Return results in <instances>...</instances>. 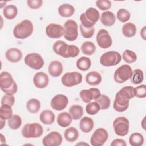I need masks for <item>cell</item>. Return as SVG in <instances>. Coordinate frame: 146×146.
Segmentation results:
<instances>
[{"mask_svg": "<svg viewBox=\"0 0 146 146\" xmlns=\"http://www.w3.org/2000/svg\"><path fill=\"white\" fill-rule=\"evenodd\" d=\"M53 51L56 54L65 58H75L80 52L78 47L75 45H68L62 40H57L52 46Z\"/></svg>", "mask_w": 146, "mask_h": 146, "instance_id": "6da1fadb", "label": "cell"}, {"mask_svg": "<svg viewBox=\"0 0 146 146\" xmlns=\"http://www.w3.org/2000/svg\"><path fill=\"white\" fill-rule=\"evenodd\" d=\"M33 31V23L30 20L25 19L15 26L13 30V35L17 39H23L30 36Z\"/></svg>", "mask_w": 146, "mask_h": 146, "instance_id": "7a4b0ae2", "label": "cell"}, {"mask_svg": "<svg viewBox=\"0 0 146 146\" xmlns=\"http://www.w3.org/2000/svg\"><path fill=\"white\" fill-rule=\"evenodd\" d=\"M43 133L42 126L36 123L27 124L22 129V135L25 138H37Z\"/></svg>", "mask_w": 146, "mask_h": 146, "instance_id": "3957f363", "label": "cell"}, {"mask_svg": "<svg viewBox=\"0 0 146 146\" xmlns=\"http://www.w3.org/2000/svg\"><path fill=\"white\" fill-rule=\"evenodd\" d=\"M121 60V56L117 51H111L104 53L100 58V64L106 67L116 66Z\"/></svg>", "mask_w": 146, "mask_h": 146, "instance_id": "277c9868", "label": "cell"}, {"mask_svg": "<svg viewBox=\"0 0 146 146\" xmlns=\"http://www.w3.org/2000/svg\"><path fill=\"white\" fill-rule=\"evenodd\" d=\"M132 70L128 64H123L117 68L114 73V80L117 83H123L131 79L132 75Z\"/></svg>", "mask_w": 146, "mask_h": 146, "instance_id": "5b68a950", "label": "cell"}, {"mask_svg": "<svg viewBox=\"0 0 146 146\" xmlns=\"http://www.w3.org/2000/svg\"><path fill=\"white\" fill-rule=\"evenodd\" d=\"M63 35L68 41H74L78 38V24L72 19L67 20L64 24Z\"/></svg>", "mask_w": 146, "mask_h": 146, "instance_id": "8992f818", "label": "cell"}, {"mask_svg": "<svg viewBox=\"0 0 146 146\" xmlns=\"http://www.w3.org/2000/svg\"><path fill=\"white\" fill-rule=\"evenodd\" d=\"M129 126V120L123 116L116 118L113 123L114 131L117 135L120 136H124L128 134Z\"/></svg>", "mask_w": 146, "mask_h": 146, "instance_id": "52a82bcc", "label": "cell"}, {"mask_svg": "<svg viewBox=\"0 0 146 146\" xmlns=\"http://www.w3.org/2000/svg\"><path fill=\"white\" fill-rule=\"evenodd\" d=\"M82 75L78 72H70L64 74L61 79L62 84L66 87H72L78 85L82 82Z\"/></svg>", "mask_w": 146, "mask_h": 146, "instance_id": "ba28073f", "label": "cell"}, {"mask_svg": "<svg viewBox=\"0 0 146 146\" xmlns=\"http://www.w3.org/2000/svg\"><path fill=\"white\" fill-rule=\"evenodd\" d=\"M25 64L34 70H39L44 65V60L41 55L37 53H30L25 58Z\"/></svg>", "mask_w": 146, "mask_h": 146, "instance_id": "9c48e42d", "label": "cell"}, {"mask_svg": "<svg viewBox=\"0 0 146 146\" xmlns=\"http://www.w3.org/2000/svg\"><path fill=\"white\" fill-rule=\"evenodd\" d=\"M108 137V134L104 128H99L96 129L90 139V143L92 146H102L103 145Z\"/></svg>", "mask_w": 146, "mask_h": 146, "instance_id": "30bf717a", "label": "cell"}, {"mask_svg": "<svg viewBox=\"0 0 146 146\" xmlns=\"http://www.w3.org/2000/svg\"><path fill=\"white\" fill-rule=\"evenodd\" d=\"M96 42L98 46L102 48H108L112 44V38L107 30L104 29L99 30L96 35Z\"/></svg>", "mask_w": 146, "mask_h": 146, "instance_id": "8fae6325", "label": "cell"}, {"mask_svg": "<svg viewBox=\"0 0 146 146\" xmlns=\"http://www.w3.org/2000/svg\"><path fill=\"white\" fill-rule=\"evenodd\" d=\"M62 136L58 132L52 131L47 134L42 140L44 146H58L62 143Z\"/></svg>", "mask_w": 146, "mask_h": 146, "instance_id": "7c38bea8", "label": "cell"}, {"mask_svg": "<svg viewBox=\"0 0 146 146\" xmlns=\"http://www.w3.org/2000/svg\"><path fill=\"white\" fill-rule=\"evenodd\" d=\"M64 28L59 24L50 23L46 27V33L47 35L52 39L59 38L63 35Z\"/></svg>", "mask_w": 146, "mask_h": 146, "instance_id": "4fadbf2b", "label": "cell"}, {"mask_svg": "<svg viewBox=\"0 0 146 146\" xmlns=\"http://www.w3.org/2000/svg\"><path fill=\"white\" fill-rule=\"evenodd\" d=\"M68 103L67 97L63 94H58L54 96L51 100V107L56 111L64 110Z\"/></svg>", "mask_w": 146, "mask_h": 146, "instance_id": "5bb4252c", "label": "cell"}, {"mask_svg": "<svg viewBox=\"0 0 146 146\" xmlns=\"http://www.w3.org/2000/svg\"><path fill=\"white\" fill-rule=\"evenodd\" d=\"M101 95L98 88H91L88 90H83L79 93V96L83 102L88 103L91 100H95Z\"/></svg>", "mask_w": 146, "mask_h": 146, "instance_id": "9a60e30c", "label": "cell"}, {"mask_svg": "<svg viewBox=\"0 0 146 146\" xmlns=\"http://www.w3.org/2000/svg\"><path fill=\"white\" fill-rule=\"evenodd\" d=\"M11 75L7 72L3 71L0 75V87L2 91L9 89L15 83Z\"/></svg>", "mask_w": 146, "mask_h": 146, "instance_id": "2e32d148", "label": "cell"}, {"mask_svg": "<svg viewBox=\"0 0 146 146\" xmlns=\"http://www.w3.org/2000/svg\"><path fill=\"white\" fill-rule=\"evenodd\" d=\"M33 82L37 88H44L48 84L49 78L46 73L43 72H38L34 75Z\"/></svg>", "mask_w": 146, "mask_h": 146, "instance_id": "e0dca14e", "label": "cell"}, {"mask_svg": "<svg viewBox=\"0 0 146 146\" xmlns=\"http://www.w3.org/2000/svg\"><path fill=\"white\" fill-rule=\"evenodd\" d=\"M5 56L9 61L13 63H17L21 59L22 54L21 50L18 48H11L6 51Z\"/></svg>", "mask_w": 146, "mask_h": 146, "instance_id": "ac0fdd59", "label": "cell"}, {"mask_svg": "<svg viewBox=\"0 0 146 146\" xmlns=\"http://www.w3.org/2000/svg\"><path fill=\"white\" fill-rule=\"evenodd\" d=\"M48 71L51 76L53 77H58L62 73L63 65L59 61H52L48 66Z\"/></svg>", "mask_w": 146, "mask_h": 146, "instance_id": "d6986e66", "label": "cell"}, {"mask_svg": "<svg viewBox=\"0 0 146 146\" xmlns=\"http://www.w3.org/2000/svg\"><path fill=\"white\" fill-rule=\"evenodd\" d=\"M115 96L123 99L130 100L135 96V89L131 86L124 87L116 93Z\"/></svg>", "mask_w": 146, "mask_h": 146, "instance_id": "ffe728a7", "label": "cell"}, {"mask_svg": "<svg viewBox=\"0 0 146 146\" xmlns=\"http://www.w3.org/2000/svg\"><path fill=\"white\" fill-rule=\"evenodd\" d=\"M100 19L101 23L106 26H111L116 22L115 14L110 11L103 12L101 14Z\"/></svg>", "mask_w": 146, "mask_h": 146, "instance_id": "44dd1931", "label": "cell"}, {"mask_svg": "<svg viewBox=\"0 0 146 146\" xmlns=\"http://www.w3.org/2000/svg\"><path fill=\"white\" fill-rule=\"evenodd\" d=\"M86 82L90 85L96 86L101 83L102 76L98 72L92 71L86 75Z\"/></svg>", "mask_w": 146, "mask_h": 146, "instance_id": "7402d4cb", "label": "cell"}, {"mask_svg": "<svg viewBox=\"0 0 146 146\" xmlns=\"http://www.w3.org/2000/svg\"><path fill=\"white\" fill-rule=\"evenodd\" d=\"M129 100L123 99L119 97L115 96V99L113 103L114 110L119 112H122L126 111L129 107Z\"/></svg>", "mask_w": 146, "mask_h": 146, "instance_id": "603a6c76", "label": "cell"}, {"mask_svg": "<svg viewBox=\"0 0 146 146\" xmlns=\"http://www.w3.org/2000/svg\"><path fill=\"white\" fill-rule=\"evenodd\" d=\"M94 121L89 117L85 116L83 117L79 123V128L84 133L90 132L94 128Z\"/></svg>", "mask_w": 146, "mask_h": 146, "instance_id": "cb8c5ba5", "label": "cell"}, {"mask_svg": "<svg viewBox=\"0 0 146 146\" xmlns=\"http://www.w3.org/2000/svg\"><path fill=\"white\" fill-rule=\"evenodd\" d=\"M55 114L50 110L43 111L39 116L40 121L46 125L52 124L55 120Z\"/></svg>", "mask_w": 146, "mask_h": 146, "instance_id": "d4e9b609", "label": "cell"}, {"mask_svg": "<svg viewBox=\"0 0 146 146\" xmlns=\"http://www.w3.org/2000/svg\"><path fill=\"white\" fill-rule=\"evenodd\" d=\"M72 120V118L70 113L67 112H63L58 115L57 123L59 126L65 128L71 124Z\"/></svg>", "mask_w": 146, "mask_h": 146, "instance_id": "484cf974", "label": "cell"}, {"mask_svg": "<svg viewBox=\"0 0 146 146\" xmlns=\"http://www.w3.org/2000/svg\"><path fill=\"white\" fill-rule=\"evenodd\" d=\"M74 13L75 8L70 4H62L58 8V13L63 17H70L74 14Z\"/></svg>", "mask_w": 146, "mask_h": 146, "instance_id": "4316f807", "label": "cell"}, {"mask_svg": "<svg viewBox=\"0 0 146 146\" xmlns=\"http://www.w3.org/2000/svg\"><path fill=\"white\" fill-rule=\"evenodd\" d=\"M86 19L90 22L95 24L99 19V11L94 7H90L84 13Z\"/></svg>", "mask_w": 146, "mask_h": 146, "instance_id": "83f0119b", "label": "cell"}, {"mask_svg": "<svg viewBox=\"0 0 146 146\" xmlns=\"http://www.w3.org/2000/svg\"><path fill=\"white\" fill-rule=\"evenodd\" d=\"M122 33L127 38H131L135 35L136 33V27L132 22L125 23L122 27Z\"/></svg>", "mask_w": 146, "mask_h": 146, "instance_id": "f1b7e54d", "label": "cell"}, {"mask_svg": "<svg viewBox=\"0 0 146 146\" xmlns=\"http://www.w3.org/2000/svg\"><path fill=\"white\" fill-rule=\"evenodd\" d=\"M79 137L78 131L74 127H70L67 128L64 131V138L69 142L76 141Z\"/></svg>", "mask_w": 146, "mask_h": 146, "instance_id": "f546056e", "label": "cell"}, {"mask_svg": "<svg viewBox=\"0 0 146 146\" xmlns=\"http://www.w3.org/2000/svg\"><path fill=\"white\" fill-rule=\"evenodd\" d=\"M4 17L7 19H13L18 14L17 7L14 5H9L4 7L3 10Z\"/></svg>", "mask_w": 146, "mask_h": 146, "instance_id": "4dcf8cb0", "label": "cell"}, {"mask_svg": "<svg viewBox=\"0 0 146 146\" xmlns=\"http://www.w3.org/2000/svg\"><path fill=\"white\" fill-rule=\"evenodd\" d=\"M26 108L30 113H37L40 108V103L36 99H30L26 103Z\"/></svg>", "mask_w": 146, "mask_h": 146, "instance_id": "1f68e13d", "label": "cell"}, {"mask_svg": "<svg viewBox=\"0 0 146 146\" xmlns=\"http://www.w3.org/2000/svg\"><path fill=\"white\" fill-rule=\"evenodd\" d=\"M69 112L72 119H80L83 115V107L79 105H72L69 108Z\"/></svg>", "mask_w": 146, "mask_h": 146, "instance_id": "d6a6232c", "label": "cell"}, {"mask_svg": "<svg viewBox=\"0 0 146 146\" xmlns=\"http://www.w3.org/2000/svg\"><path fill=\"white\" fill-rule=\"evenodd\" d=\"M76 65L79 70L84 71L88 70L90 68L91 62L89 58L82 56L77 60Z\"/></svg>", "mask_w": 146, "mask_h": 146, "instance_id": "836d02e7", "label": "cell"}, {"mask_svg": "<svg viewBox=\"0 0 146 146\" xmlns=\"http://www.w3.org/2000/svg\"><path fill=\"white\" fill-rule=\"evenodd\" d=\"M143 136L137 132L132 133L129 138V143L132 146H141L144 143Z\"/></svg>", "mask_w": 146, "mask_h": 146, "instance_id": "e575fe53", "label": "cell"}, {"mask_svg": "<svg viewBox=\"0 0 146 146\" xmlns=\"http://www.w3.org/2000/svg\"><path fill=\"white\" fill-rule=\"evenodd\" d=\"M13 116L11 106L7 104H2L0 107V117L3 120H8Z\"/></svg>", "mask_w": 146, "mask_h": 146, "instance_id": "d590c367", "label": "cell"}, {"mask_svg": "<svg viewBox=\"0 0 146 146\" xmlns=\"http://www.w3.org/2000/svg\"><path fill=\"white\" fill-rule=\"evenodd\" d=\"M80 49L82 53L84 54L87 55H91L95 52L96 47L94 43L90 41H87L82 44Z\"/></svg>", "mask_w": 146, "mask_h": 146, "instance_id": "8d00e7d4", "label": "cell"}, {"mask_svg": "<svg viewBox=\"0 0 146 146\" xmlns=\"http://www.w3.org/2000/svg\"><path fill=\"white\" fill-rule=\"evenodd\" d=\"M99 106L100 110H107L108 109L111 104V100L110 98L106 95H100L98 98L95 100Z\"/></svg>", "mask_w": 146, "mask_h": 146, "instance_id": "74e56055", "label": "cell"}, {"mask_svg": "<svg viewBox=\"0 0 146 146\" xmlns=\"http://www.w3.org/2000/svg\"><path fill=\"white\" fill-rule=\"evenodd\" d=\"M8 125L11 129L15 130L18 129L22 124L21 117L18 115H13L8 119Z\"/></svg>", "mask_w": 146, "mask_h": 146, "instance_id": "f35d334b", "label": "cell"}, {"mask_svg": "<svg viewBox=\"0 0 146 146\" xmlns=\"http://www.w3.org/2000/svg\"><path fill=\"white\" fill-rule=\"evenodd\" d=\"M144 80V74L140 69H136L133 71L131 78V82L134 84H139Z\"/></svg>", "mask_w": 146, "mask_h": 146, "instance_id": "ab89813d", "label": "cell"}, {"mask_svg": "<svg viewBox=\"0 0 146 146\" xmlns=\"http://www.w3.org/2000/svg\"><path fill=\"white\" fill-rule=\"evenodd\" d=\"M123 58L126 63H132L136 62L137 56L135 52L129 50H125L123 53Z\"/></svg>", "mask_w": 146, "mask_h": 146, "instance_id": "60d3db41", "label": "cell"}, {"mask_svg": "<svg viewBox=\"0 0 146 146\" xmlns=\"http://www.w3.org/2000/svg\"><path fill=\"white\" fill-rule=\"evenodd\" d=\"M100 110V107L96 102H90L86 106V112L90 115H96Z\"/></svg>", "mask_w": 146, "mask_h": 146, "instance_id": "b9f144b4", "label": "cell"}, {"mask_svg": "<svg viewBox=\"0 0 146 146\" xmlns=\"http://www.w3.org/2000/svg\"><path fill=\"white\" fill-rule=\"evenodd\" d=\"M116 17L118 20L121 22H127L131 17L130 13L125 9H119L116 14Z\"/></svg>", "mask_w": 146, "mask_h": 146, "instance_id": "7bdbcfd3", "label": "cell"}, {"mask_svg": "<svg viewBox=\"0 0 146 146\" xmlns=\"http://www.w3.org/2000/svg\"><path fill=\"white\" fill-rule=\"evenodd\" d=\"M79 27L81 34L84 38H90L94 35L95 31V29L94 27L90 29H87L84 27L82 25H80Z\"/></svg>", "mask_w": 146, "mask_h": 146, "instance_id": "ee69618b", "label": "cell"}, {"mask_svg": "<svg viewBox=\"0 0 146 146\" xmlns=\"http://www.w3.org/2000/svg\"><path fill=\"white\" fill-rule=\"evenodd\" d=\"M135 96L139 98H144L146 96V86L145 84L140 85L135 88Z\"/></svg>", "mask_w": 146, "mask_h": 146, "instance_id": "f6af8a7d", "label": "cell"}, {"mask_svg": "<svg viewBox=\"0 0 146 146\" xmlns=\"http://www.w3.org/2000/svg\"><path fill=\"white\" fill-rule=\"evenodd\" d=\"M111 2L108 0H98L96 1V6L102 10H106L111 8Z\"/></svg>", "mask_w": 146, "mask_h": 146, "instance_id": "bcb514c9", "label": "cell"}, {"mask_svg": "<svg viewBox=\"0 0 146 146\" xmlns=\"http://www.w3.org/2000/svg\"><path fill=\"white\" fill-rule=\"evenodd\" d=\"M15 102V98L13 95L6 94L1 99V104H7L13 106Z\"/></svg>", "mask_w": 146, "mask_h": 146, "instance_id": "7dc6e473", "label": "cell"}, {"mask_svg": "<svg viewBox=\"0 0 146 146\" xmlns=\"http://www.w3.org/2000/svg\"><path fill=\"white\" fill-rule=\"evenodd\" d=\"M42 0H27V4L29 7L32 9H37L42 6Z\"/></svg>", "mask_w": 146, "mask_h": 146, "instance_id": "c3c4849f", "label": "cell"}, {"mask_svg": "<svg viewBox=\"0 0 146 146\" xmlns=\"http://www.w3.org/2000/svg\"><path fill=\"white\" fill-rule=\"evenodd\" d=\"M80 20L81 22V25L85 28L87 29H90L92 27H94V26L95 25L94 23H91L90 22H88L85 18L84 17V13L81 14V15H80Z\"/></svg>", "mask_w": 146, "mask_h": 146, "instance_id": "681fc988", "label": "cell"}, {"mask_svg": "<svg viewBox=\"0 0 146 146\" xmlns=\"http://www.w3.org/2000/svg\"><path fill=\"white\" fill-rule=\"evenodd\" d=\"M17 84H16V83H15L13 86H11L10 88H9L7 90H6L5 91H3V92H5L6 94H9V95H13L14 94H15L17 91Z\"/></svg>", "mask_w": 146, "mask_h": 146, "instance_id": "f907efd6", "label": "cell"}, {"mask_svg": "<svg viewBox=\"0 0 146 146\" xmlns=\"http://www.w3.org/2000/svg\"><path fill=\"white\" fill-rule=\"evenodd\" d=\"M125 141L120 139H116L113 140L111 144V146H116V145H121V146H126Z\"/></svg>", "mask_w": 146, "mask_h": 146, "instance_id": "816d5d0a", "label": "cell"}, {"mask_svg": "<svg viewBox=\"0 0 146 146\" xmlns=\"http://www.w3.org/2000/svg\"><path fill=\"white\" fill-rule=\"evenodd\" d=\"M141 36L143 38V39H145V26H144L143 28L140 31Z\"/></svg>", "mask_w": 146, "mask_h": 146, "instance_id": "f5cc1de1", "label": "cell"}, {"mask_svg": "<svg viewBox=\"0 0 146 146\" xmlns=\"http://www.w3.org/2000/svg\"><path fill=\"white\" fill-rule=\"evenodd\" d=\"M1 123H2L1 129H2V128H3V125H5V120H3V119H1Z\"/></svg>", "mask_w": 146, "mask_h": 146, "instance_id": "db71d44e", "label": "cell"}]
</instances>
